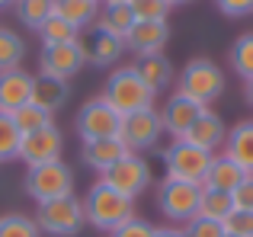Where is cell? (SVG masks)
Instances as JSON below:
<instances>
[{
  "instance_id": "e575fe53",
  "label": "cell",
  "mask_w": 253,
  "mask_h": 237,
  "mask_svg": "<svg viewBox=\"0 0 253 237\" xmlns=\"http://www.w3.org/2000/svg\"><path fill=\"white\" fill-rule=\"evenodd\" d=\"M183 234L186 237H224V228H221V221H211V218L196 215L192 221L183 225Z\"/></svg>"
},
{
  "instance_id": "ab89813d",
  "label": "cell",
  "mask_w": 253,
  "mask_h": 237,
  "mask_svg": "<svg viewBox=\"0 0 253 237\" xmlns=\"http://www.w3.org/2000/svg\"><path fill=\"white\" fill-rule=\"evenodd\" d=\"M244 96H247V103L253 106V80H247V83H244Z\"/></svg>"
},
{
  "instance_id": "5b68a950",
  "label": "cell",
  "mask_w": 253,
  "mask_h": 237,
  "mask_svg": "<svg viewBox=\"0 0 253 237\" xmlns=\"http://www.w3.org/2000/svg\"><path fill=\"white\" fill-rule=\"evenodd\" d=\"M161 157H164L167 180H183V183H199V186H202V180H205V173H209L215 154H209V151H202V148H196V144L176 138V141H170L167 148H164Z\"/></svg>"
},
{
  "instance_id": "d6a6232c",
  "label": "cell",
  "mask_w": 253,
  "mask_h": 237,
  "mask_svg": "<svg viewBox=\"0 0 253 237\" xmlns=\"http://www.w3.org/2000/svg\"><path fill=\"white\" fill-rule=\"evenodd\" d=\"M128 10H131V16L141 19V23H154V19H167L170 16L167 0H128Z\"/></svg>"
},
{
  "instance_id": "8d00e7d4",
  "label": "cell",
  "mask_w": 253,
  "mask_h": 237,
  "mask_svg": "<svg viewBox=\"0 0 253 237\" xmlns=\"http://www.w3.org/2000/svg\"><path fill=\"white\" fill-rule=\"evenodd\" d=\"M215 6L231 19H244L253 13V0H215Z\"/></svg>"
},
{
  "instance_id": "4fadbf2b",
  "label": "cell",
  "mask_w": 253,
  "mask_h": 237,
  "mask_svg": "<svg viewBox=\"0 0 253 237\" xmlns=\"http://www.w3.org/2000/svg\"><path fill=\"white\" fill-rule=\"evenodd\" d=\"M170 42V23L167 19H154V23H141L135 19L131 32L125 36V48L138 58H148V55H164Z\"/></svg>"
},
{
  "instance_id": "f35d334b",
  "label": "cell",
  "mask_w": 253,
  "mask_h": 237,
  "mask_svg": "<svg viewBox=\"0 0 253 237\" xmlns=\"http://www.w3.org/2000/svg\"><path fill=\"white\" fill-rule=\"evenodd\" d=\"M154 237H186L179 225H164V228H154Z\"/></svg>"
},
{
  "instance_id": "4316f807",
  "label": "cell",
  "mask_w": 253,
  "mask_h": 237,
  "mask_svg": "<svg viewBox=\"0 0 253 237\" xmlns=\"http://www.w3.org/2000/svg\"><path fill=\"white\" fill-rule=\"evenodd\" d=\"M39 39H42V48H51V45H68V42H77L81 39V29H74L71 23H64L61 16L51 13L42 26H39Z\"/></svg>"
},
{
  "instance_id": "8992f818",
  "label": "cell",
  "mask_w": 253,
  "mask_h": 237,
  "mask_svg": "<svg viewBox=\"0 0 253 237\" xmlns=\"http://www.w3.org/2000/svg\"><path fill=\"white\" fill-rule=\"evenodd\" d=\"M36 225H39V231L48 234V237H74V234H81V228L86 225L84 202L77 199V196L42 202V205L36 208Z\"/></svg>"
},
{
  "instance_id": "f1b7e54d",
  "label": "cell",
  "mask_w": 253,
  "mask_h": 237,
  "mask_svg": "<svg viewBox=\"0 0 253 237\" xmlns=\"http://www.w3.org/2000/svg\"><path fill=\"white\" fill-rule=\"evenodd\" d=\"M13 6H16L19 23L29 26V29H39V26L55 13V0H16Z\"/></svg>"
},
{
  "instance_id": "e0dca14e",
  "label": "cell",
  "mask_w": 253,
  "mask_h": 237,
  "mask_svg": "<svg viewBox=\"0 0 253 237\" xmlns=\"http://www.w3.org/2000/svg\"><path fill=\"white\" fill-rule=\"evenodd\" d=\"M81 154H84V163H86V167L96 170V173L103 176L106 170L116 167L125 154H131V151L125 148V141L116 135V138H93V141H84Z\"/></svg>"
},
{
  "instance_id": "cb8c5ba5",
  "label": "cell",
  "mask_w": 253,
  "mask_h": 237,
  "mask_svg": "<svg viewBox=\"0 0 253 237\" xmlns=\"http://www.w3.org/2000/svg\"><path fill=\"white\" fill-rule=\"evenodd\" d=\"M131 26H135V16H131L128 3L122 6H103L96 16V32H106V36H116L125 42V36L131 32Z\"/></svg>"
},
{
  "instance_id": "30bf717a",
  "label": "cell",
  "mask_w": 253,
  "mask_h": 237,
  "mask_svg": "<svg viewBox=\"0 0 253 237\" xmlns=\"http://www.w3.org/2000/svg\"><path fill=\"white\" fill-rule=\"evenodd\" d=\"M84 64H86V42L84 39L68 42V45H51V48H42V55H39V77L71 80V77L81 74Z\"/></svg>"
},
{
  "instance_id": "3957f363",
  "label": "cell",
  "mask_w": 253,
  "mask_h": 237,
  "mask_svg": "<svg viewBox=\"0 0 253 237\" xmlns=\"http://www.w3.org/2000/svg\"><path fill=\"white\" fill-rule=\"evenodd\" d=\"M176 93L189 96L199 106L209 109L211 103H218L221 93H224V71L218 68L211 58H192L183 68L179 80H176Z\"/></svg>"
},
{
  "instance_id": "484cf974",
  "label": "cell",
  "mask_w": 253,
  "mask_h": 237,
  "mask_svg": "<svg viewBox=\"0 0 253 237\" xmlns=\"http://www.w3.org/2000/svg\"><path fill=\"white\" fill-rule=\"evenodd\" d=\"M228 61H231V71L244 83L253 80V32H244V36L234 39V45L228 51Z\"/></svg>"
},
{
  "instance_id": "8fae6325",
  "label": "cell",
  "mask_w": 253,
  "mask_h": 237,
  "mask_svg": "<svg viewBox=\"0 0 253 237\" xmlns=\"http://www.w3.org/2000/svg\"><path fill=\"white\" fill-rule=\"evenodd\" d=\"M164 135V122L157 109H141V113L122 116V128H119V138L125 141V148L131 154H144V151L157 148Z\"/></svg>"
},
{
  "instance_id": "9a60e30c",
  "label": "cell",
  "mask_w": 253,
  "mask_h": 237,
  "mask_svg": "<svg viewBox=\"0 0 253 237\" xmlns=\"http://www.w3.org/2000/svg\"><path fill=\"white\" fill-rule=\"evenodd\" d=\"M183 141L196 144V148L209 151V154H218V151L224 148V141H228V125H224V118L218 116L215 109H205V113L192 122V128L183 135Z\"/></svg>"
},
{
  "instance_id": "ac0fdd59",
  "label": "cell",
  "mask_w": 253,
  "mask_h": 237,
  "mask_svg": "<svg viewBox=\"0 0 253 237\" xmlns=\"http://www.w3.org/2000/svg\"><path fill=\"white\" fill-rule=\"evenodd\" d=\"M221 154L231 157L247 176H253V118H244L234 128H228V141H224Z\"/></svg>"
},
{
  "instance_id": "d6986e66",
  "label": "cell",
  "mask_w": 253,
  "mask_h": 237,
  "mask_svg": "<svg viewBox=\"0 0 253 237\" xmlns=\"http://www.w3.org/2000/svg\"><path fill=\"white\" fill-rule=\"evenodd\" d=\"M244 170L237 167L231 157H224V154H215L211 157V167H209V173H205V180H202V189H218V193H234L237 186L244 183Z\"/></svg>"
},
{
  "instance_id": "836d02e7",
  "label": "cell",
  "mask_w": 253,
  "mask_h": 237,
  "mask_svg": "<svg viewBox=\"0 0 253 237\" xmlns=\"http://www.w3.org/2000/svg\"><path fill=\"white\" fill-rule=\"evenodd\" d=\"M221 228H224V234H234V237H253V212L234 208V212L221 221Z\"/></svg>"
},
{
  "instance_id": "9c48e42d",
  "label": "cell",
  "mask_w": 253,
  "mask_h": 237,
  "mask_svg": "<svg viewBox=\"0 0 253 237\" xmlns=\"http://www.w3.org/2000/svg\"><path fill=\"white\" fill-rule=\"evenodd\" d=\"M99 180H103L106 186H112L116 193L128 196V199L135 202L138 196L154 183V173H151V163L144 160L141 154H125L122 160H119L116 167H109Z\"/></svg>"
},
{
  "instance_id": "b9f144b4",
  "label": "cell",
  "mask_w": 253,
  "mask_h": 237,
  "mask_svg": "<svg viewBox=\"0 0 253 237\" xmlns=\"http://www.w3.org/2000/svg\"><path fill=\"white\" fill-rule=\"evenodd\" d=\"M170 6H183V3H192V0H167Z\"/></svg>"
},
{
  "instance_id": "7bdbcfd3",
  "label": "cell",
  "mask_w": 253,
  "mask_h": 237,
  "mask_svg": "<svg viewBox=\"0 0 253 237\" xmlns=\"http://www.w3.org/2000/svg\"><path fill=\"white\" fill-rule=\"evenodd\" d=\"M16 0H0V10H6V6H13Z\"/></svg>"
},
{
  "instance_id": "f546056e",
  "label": "cell",
  "mask_w": 253,
  "mask_h": 237,
  "mask_svg": "<svg viewBox=\"0 0 253 237\" xmlns=\"http://www.w3.org/2000/svg\"><path fill=\"white\" fill-rule=\"evenodd\" d=\"M13 122H16V128L23 131V135H29V131H39V128L55 125V116L45 113L42 106H36V103H26V106H19L16 113H13Z\"/></svg>"
},
{
  "instance_id": "ffe728a7",
  "label": "cell",
  "mask_w": 253,
  "mask_h": 237,
  "mask_svg": "<svg viewBox=\"0 0 253 237\" xmlns=\"http://www.w3.org/2000/svg\"><path fill=\"white\" fill-rule=\"evenodd\" d=\"M71 100V83L68 80H55V77H39L36 74V83H32V100L36 106H42L45 113L55 116L64 103Z\"/></svg>"
},
{
  "instance_id": "74e56055",
  "label": "cell",
  "mask_w": 253,
  "mask_h": 237,
  "mask_svg": "<svg viewBox=\"0 0 253 237\" xmlns=\"http://www.w3.org/2000/svg\"><path fill=\"white\" fill-rule=\"evenodd\" d=\"M231 199H234V208L253 212V176H244V183L231 193Z\"/></svg>"
},
{
  "instance_id": "5bb4252c",
  "label": "cell",
  "mask_w": 253,
  "mask_h": 237,
  "mask_svg": "<svg viewBox=\"0 0 253 237\" xmlns=\"http://www.w3.org/2000/svg\"><path fill=\"white\" fill-rule=\"evenodd\" d=\"M157 113H161V122H164V135H170L176 141V138H183L192 128V122L205 113V106H199L196 100H189L183 93H173Z\"/></svg>"
},
{
  "instance_id": "ee69618b",
  "label": "cell",
  "mask_w": 253,
  "mask_h": 237,
  "mask_svg": "<svg viewBox=\"0 0 253 237\" xmlns=\"http://www.w3.org/2000/svg\"><path fill=\"white\" fill-rule=\"evenodd\" d=\"M224 237H234V234H224Z\"/></svg>"
},
{
  "instance_id": "4dcf8cb0",
  "label": "cell",
  "mask_w": 253,
  "mask_h": 237,
  "mask_svg": "<svg viewBox=\"0 0 253 237\" xmlns=\"http://www.w3.org/2000/svg\"><path fill=\"white\" fill-rule=\"evenodd\" d=\"M0 237H42L36 218L23 212H10V215H0Z\"/></svg>"
},
{
  "instance_id": "7a4b0ae2",
  "label": "cell",
  "mask_w": 253,
  "mask_h": 237,
  "mask_svg": "<svg viewBox=\"0 0 253 237\" xmlns=\"http://www.w3.org/2000/svg\"><path fill=\"white\" fill-rule=\"evenodd\" d=\"M103 96L122 116L141 113V109H154V100H157V93L144 83V77L135 71V64H122V68L112 71L109 80H106Z\"/></svg>"
},
{
  "instance_id": "2e32d148",
  "label": "cell",
  "mask_w": 253,
  "mask_h": 237,
  "mask_svg": "<svg viewBox=\"0 0 253 237\" xmlns=\"http://www.w3.org/2000/svg\"><path fill=\"white\" fill-rule=\"evenodd\" d=\"M32 83H36V74L23 68L0 74V113L13 116L19 106H26L32 100Z\"/></svg>"
},
{
  "instance_id": "603a6c76",
  "label": "cell",
  "mask_w": 253,
  "mask_h": 237,
  "mask_svg": "<svg viewBox=\"0 0 253 237\" xmlns=\"http://www.w3.org/2000/svg\"><path fill=\"white\" fill-rule=\"evenodd\" d=\"M135 71L144 77V83H148L154 93H161V90H167L173 83V64L167 55H148V58H138L135 61Z\"/></svg>"
},
{
  "instance_id": "277c9868",
  "label": "cell",
  "mask_w": 253,
  "mask_h": 237,
  "mask_svg": "<svg viewBox=\"0 0 253 237\" xmlns=\"http://www.w3.org/2000/svg\"><path fill=\"white\" fill-rule=\"evenodd\" d=\"M23 189L32 199L42 205V202H55L64 196H74V170L64 160H51V163H39V167L26 170Z\"/></svg>"
},
{
  "instance_id": "d590c367",
  "label": "cell",
  "mask_w": 253,
  "mask_h": 237,
  "mask_svg": "<svg viewBox=\"0 0 253 237\" xmlns=\"http://www.w3.org/2000/svg\"><path fill=\"white\" fill-rule=\"evenodd\" d=\"M109 237H154V225L135 215V218H128L125 225H119Z\"/></svg>"
},
{
  "instance_id": "d4e9b609",
  "label": "cell",
  "mask_w": 253,
  "mask_h": 237,
  "mask_svg": "<svg viewBox=\"0 0 253 237\" xmlns=\"http://www.w3.org/2000/svg\"><path fill=\"white\" fill-rule=\"evenodd\" d=\"M23 58H26L23 36L13 32V29H6V26H0V74L23 68Z\"/></svg>"
},
{
  "instance_id": "83f0119b",
  "label": "cell",
  "mask_w": 253,
  "mask_h": 237,
  "mask_svg": "<svg viewBox=\"0 0 253 237\" xmlns=\"http://www.w3.org/2000/svg\"><path fill=\"white\" fill-rule=\"evenodd\" d=\"M234 212V199L231 193H218V189H202V199H199V215L211 221H224Z\"/></svg>"
},
{
  "instance_id": "60d3db41",
  "label": "cell",
  "mask_w": 253,
  "mask_h": 237,
  "mask_svg": "<svg viewBox=\"0 0 253 237\" xmlns=\"http://www.w3.org/2000/svg\"><path fill=\"white\" fill-rule=\"evenodd\" d=\"M103 6H122V3H128V0H99Z\"/></svg>"
},
{
  "instance_id": "ba28073f",
  "label": "cell",
  "mask_w": 253,
  "mask_h": 237,
  "mask_svg": "<svg viewBox=\"0 0 253 237\" xmlns=\"http://www.w3.org/2000/svg\"><path fill=\"white\" fill-rule=\"evenodd\" d=\"M77 135L81 141H93V138H116L122 128V113L112 106L106 96H93L81 106L77 113Z\"/></svg>"
},
{
  "instance_id": "44dd1931",
  "label": "cell",
  "mask_w": 253,
  "mask_h": 237,
  "mask_svg": "<svg viewBox=\"0 0 253 237\" xmlns=\"http://www.w3.org/2000/svg\"><path fill=\"white\" fill-rule=\"evenodd\" d=\"M122 55H125L122 39L106 36V32H93L90 45H86V64H93V68H112Z\"/></svg>"
},
{
  "instance_id": "7402d4cb",
  "label": "cell",
  "mask_w": 253,
  "mask_h": 237,
  "mask_svg": "<svg viewBox=\"0 0 253 237\" xmlns=\"http://www.w3.org/2000/svg\"><path fill=\"white\" fill-rule=\"evenodd\" d=\"M99 0H55V16H61L64 23H71L74 29H86L96 23L99 16Z\"/></svg>"
},
{
  "instance_id": "52a82bcc",
  "label": "cell",
  "mask_w": 253,
  "mask_h": 237,
  "mask_svg": "<svg viewBox=\"0 0 253 237\" xmlns=\"http://www.w3.org/2000/svg\"><path fill=\"white\" fill-rule=\"evenodd\" d=\"M199 199H202V186L199 183H183V180H167L157 186V208L167 215L170 225L183 228L199 215Z\"/></svg>"
},
{
  "instance_id": "1f68e13d",
  "label": "cell",
  "mask_w": 253,
  "mask_h": 237,
  "mask_svg": "<svg viewBox=\"0 0 253 237\" xmlns=\"http://www.w3.org/2000/svg\"><path fill=\"white\" fill-rule=\"evenodd\" d=\"M19 141H23V131L16 128L13 116L0 113V163L16 160V154H19Z\"/></svg>"
},
{
  "instance_id": "7c38bea8",
  "label": "cell",
  "mask_w": 253,
  "mask_h": 237,
  "mask_svg": "<svg viewBox=\"0 0 253 237\" xmlns=\"http://www.w3.org/2000/svg\"><path fill=\"white\" fill-rule=\"evenodd\" d=\"M61 148H64V138H61V131H58V125H48V128L23 135L16 160H23L26 167L51 163V160H61Z\"/></svg>"
},
{
  "instance_id": "6da1fadb",
  "label": "cell",
  "mask_w": 253,
  "mask_h": 237,
  "mask_svg": "<svg viewBox=\"0 0 253 237\" xmlns=\"http://www.w3.org/2000/svg\"><path fill=\"white\" fill-rule=\"evenodd\" d=\"M84 218L86 225H93L96 231L112 234L119 225H125L128 218H135V202L128 196L116 193L112 186H106L103 180H96L84 196Z\"/></svg>"
}]
</instances>
